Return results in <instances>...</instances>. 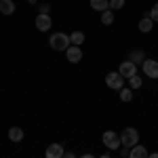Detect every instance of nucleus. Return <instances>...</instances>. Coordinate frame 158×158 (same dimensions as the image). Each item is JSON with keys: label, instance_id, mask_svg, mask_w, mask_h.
<instances>
[{"label": "nucleus", "instance_id": "nucleus-18", "mask_svg": "<svg viewBox=\"0 0 158 158\" xmlns=\"http://www.w3.org/2000/svg\"><path fill=\"white\" fill-rule=\"evenodd\" d=\"M120 99L124 101V103H129V101L133 99V91H131V89H124V86H122V89H120Z\"/></svg>", "mask_w": 158, "mask_h": 158}, {"label": "nucleus", "instance_id": "nucleus-5", "mask_svg": "<svg viewBox=\"0 0 158 158\" xmlns=\"http://www.w3.org/2000/svg\"><path fill=\"white\" fill-rule=\"evenodd\" d=\"M118 72H120V76L127 80V78H131V76H135V74H137V65H135L133 61L127 59V61H122V63H120Z\"/></svg>", "mask_w": 158, "mask_h": 158}, {"label": "nucleus", "instance_id": "nucleus-11", "mask_svg": "<svg viewBox=\"0 0 158 158\" xmlns=\"http://www.w3.org/2000/svg\"><path fill=\"white\" fill-rule=\"evenodd\" d=\"M152 27H154V21L148 17V13L141 17V21H139V30L143 32V34H148V32H152Z\"/></svg>", "mask_w": 158, "mask_h": 158}, {"label": "nucleus", "instance_id": "nucleus-21", "mask_svg": "<svg viewBox=\"0 0 158 158\" xmlns=\"http://www.w3.org/2000/svg\"><path fill=\"white\" fill-rule=\"evenodd\" d=\"M124 6V0H110V11H118Z\"/></svg>", "mask_w": 158, "mask_h": 158}, {"label": "nucleus", "instance_id": "nucleus-23", "mask_svg": "<svg viewBox=\"0 0 158 158\" xmlns=\"http://www.w3.org/2000/svg\"><path fill=\"white\" fill-rule=\"evenodd\" d=\"M63 158H76V156H74L72 152H65V154H63Z\"/></svg>", "mask_w": 158, "mask_h": 158}, {"label": "nucleus", "instance_id": "nucleus-13", "mask_svg": "<svg viewBox=\"0 0 158 158\" xmlns=\"http://www.w3.org/2000/svg\"><path fill=\"white\" fill-rule=\"evenodd\" d=\"M0 11L4 15H13L15 13V2L13 0H0Z\"/></svg>", "mask_w": 158, "mask_h": 158}, {"label": "nucleus", "instance_id": "nucleus-14", "mask_svg": "<svg viewBox=\"0 0 158 158\" xmlns=\"http://www.w3.org/2000/svg\"><path fill=\"white\" fill-rule=\"evenodd\" d=\"M129 61H133L135 65H139V63H143V61H146V53H143V51H131Z\"/></svg>", "mask_w": 158, "mask_h": 158}, {"label": "nucleus", "instance_id": "nucleus-12", "mask_svg": "<svg viewBox=\"0 0 158 158\" xmlns=\"http://www.w3.org/2000/svg\"><path fill=\"white\" fill-rule=\"evenodd\" d=\"M91 9L103 13V11H110V0H91Z\"/></svg>", "mask_w": 158, "mask_h": 158}, {"label": "nucleus", "instance_id": "nucleus-1", "mask_svg": "<svg viewBox=\"0 0 158 158\" xmlns=\"http://www.w3.org/2000/svg\"><path fill=\"white\" fill-rule=\"evenodd\" d=\"M49 44H51V49H55V51H68L72 47L70 36L68 34H61V32H57V34H53L49 38Z\"/></svg>", "mask_w": 158, "mask_h": 158}, {"label": "nucleus", "instance_id": "nucleus-20", "mask_svg": "<svg viewBox=\"0 0 158 158\" xmlns=\"http://www.w3.org/2000/svg\"><path fill=\"white\" fill-rule=\"evenodd\" d=\"M129 85H131V89H139V86H141V76H137V74L131 76V78H129Z\"/></svg>", "mask_w": 158, "mask_h": 158}, {"label": "nucleus", "instance_id": "nucleus-8", "mask_svg": "<svg viewBox=\"0 0 158 158\" xmlns=\"http://www.w3.org/2000/svg\"><path fill=\"white\" fill-rule=\"evenodd\" d=\"M63 154H65V150H63L61 143H51V146L47 148L44 158H63Z\"/></svg>", "mask_w": 158, "mask_h": 158}, {"label": "nucleus", "instance_id": "nucleus-3", "mask_svg": "<svg viewBox=\"0 0 158 158\" xmlns=\"http://www.w3.org/2000/svg\"><path fill=\"white\" fill-rule=\"evenodd\" d=\"M101 139H103V146L110 148V150H120V146H122L120 143V135L114 133V131H106Z\"/></svg>", "mask_w": 158, "mask_h": 158}, {"label": "nucleus", "instance_id": "nucleus-9", "mask_svg": "<svg viewBox=\"0 0 158 158\" xmlns=\"http://www.w3.org/2000/svg\"><path fill=\"white\" fill-rule=\"evenodd\" d=\"M65 57H68V61H70V63H78V61L82 59V49L72 44L70 49L65 51Z\"/></svg>", "mask_w": 158, "mask_h": 158}, {"label": "nucleus", "instance_id": "nucleus-19", "mask_svg": "<svg viewBox=\"0 0 158 158\" xmlns=\"http://www.w3.org/2000/svg\"><path fill=\"white\" fill-rule=\"evenodd\" d=\"M148 17H150L154 23H158V2L152 6V9H150V11H148Z\"/></svg>", "mask_w": 158, "mask_h": 158}, {"label": "nucleus", "instance_id": "nucleus-4", "mask_svg": "<svg viewBox=\"0 0 158 158\" xmlns=\"http://www.w3.org/2000/svg\"><path fill=\"white\" fill-rule=\"evenodd\" d=\"M106 85H108L110 89L120 91L122 86H124V78L120 76V72H108V76H106Z\"/></svg>", "mask_w": 158, "mask_h": 158}, {"label": "nucleus", "instance_id": "nucleus-16", "mask_svg": "<svg viewBox=\"0 0 158 158\" xmlns=\"http://www.w3.org/2000/svg\"><path fill=\"white\" fill-rule=\"evenodd\" d=\"M70 42H72L74 47H80V44L85 42V34H82V32H72V34H70Z\"/></svg>", "mask_w": 158, "mask_h": 158}, {"label": "nucleus", "instance_id": "nucleus-15", "mask_svg": "<svg viewBox=\"0 0 158 158\" xmlns=\"http://www.w3.org/2000/svg\"><path fill=\"white\" fill-rule=\"evenodd\" d=\"M9 139H11V141H21V139H23V129L13 127L11 131H9Z\"/></svg>", "mask_w": 158, "mask_h": 158}, {"label": "nucleus", "instance_id": "nucleus-10", "mask_svg": "<svg viewBox=\"0 0 158 158\" xmlns=\"http://www.w3.org/2000/svg\"><path fill=\"white\" fill-rule=\"evenodd\" d=\"M148 156H150L148 150L143 146H139V143L133 146V148H131V152H129V158H148Z\"/></svg>", "mask_w": 158, "mask_h": 158}, {"label": "nucleus", "instance_id": "nucleus-7", "mask_svg": "<svg viewBox=\"0 0 158 158\" xmlns=\"http://www.w3.org/2000/svg\"><path fill=\"white\" fill-rule=\"evenodd\" d=\"M51 25H53L51 15H47V13H40V15L36 17V30H40V32H47V30H51Z\"/></svg>", "mask_w": 158, "mask_h": 158}, {"label": "nucleus", "instance_id": "nucleus-22", "mask_svg": "<svg viewBox=\"0 0 158 158\" xmlns=\"http://www.w3.org/2000/svg\"><path fill=\"white\" fill-rule=\"evenodd\" d=\"M49 9H51L49 4H42V6H40V13H47V15H49Z\"/></svg>", "mask_w": 158, "mask_h": 158}, {"label": "nucleus", "instance_id": "nucleus-6", "mask_svg": "<svg viewBox=\"0 0 158 158\" xmlns=\"http://www.w3.org/2000/svg\"><path fill=\"white\" fill-rule=\"evenodd\" d=\"M141 68H143V74H146L148 78H158V61L146 59L141 63Z\"/></svg>", "mask_w": 158, "mask_h": 158}, {"label": "nucleus", "instance_id": "nucleus-25", "mask_svg": "<svg viewBox=\"0 0 158 158\" xmlns=\"http://www.w3.org/2000/svg\"><path fill=\"white\" fill-rule=\"evenodd\" d=\"M148 158H158V152H156V154H150Z\"/></svg>", "mask_w": 158, "mask_h": 158}, {"label": "nucleus", "instance_id": "nucleus-26", "mask_svg": "<svg viewBox=\"0 0 158 158\" xmlns=\"http://www.w3.org/2000/svg\"><path fill=\"white\" fill-rule=\"evenodd\" d=\"M99 158H110V156H108V154H103V156H99Z\"/></svg>", "mask_w": 158, "mask_h": 158}, {"label": "nucleus", "instance_id": "nucleus-17", "mask_svg": "<svg viewBox=\"0 0 158 158\" xmlns=\"http://www.w3.org/2000/svg\"><path fill=\"white\" fill-rule=\"evenodd\" d=\"M101 23L103 25H112L114 23V13L112 11H103L101 13Z\"/></svg>", "mask_w": 158, "mask_h": 158}, {"label": "nucleus", "instance_id": "nucleus-2", "mask_svg": "<svg viewBox=\"0 0 158 158\" xmlns=\"http://www.w3.org/2000/svg\"><path fill=\"white\" fill-rule=\"evenodd\" d=\"M120 143H122V148H133V146H137V143H139V133H137V129L127 127V129L120 133Z\"/></svg>", "mask_w": 158, "mask_h": 158}, {"label": "nucleus", "instance_id": "nucleus-24", "mask_svg": "<svg viewBox=\"0 0 158 158\" xmlns=\"http://www.w3.org/2000/svg\"><path fill=\"white\" fill-rule=\"evenodd\" d=\"M80 158H95V156H93V154H82Z\"/></svg>", "mask_w": 158, "mask_h": 158}]
</instances>
